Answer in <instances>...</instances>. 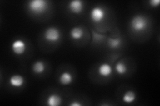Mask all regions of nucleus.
<instances>
[{
    "mask_svg": "<svg viewBox=\"0 0 160 106\" xmlns=\"http://www.w3.org/2000/svg\"><path fill=\"white\" fill-rule=\"evenodd\" d=\"M116 70L118 74H123L127 71V67L124 63L122 62H118L116 65Z\"/></svg>",
    "mask_w": 160,
    "mask_h": 106,
    "instance_id": "2eb2a0df",
    "label": "nucleus"
},
{
    "mask_svg": "<svg viewBox=\"0 0 160 106\" xmlns=\"http://www.w3.org/2000/svg\"><path fill=\"white\" fill-rule=\"evenodd\" d=\"M61 37V33L56 27H49L44 32V38L47 41L56 42Z\"/></svg>",
    "mask_w": 160,
    "mask_h": 106,
    "instance_id": "7ed1b4c3",
    "label": "nucleus"
},
{
    "mask_svg": "<svg viewBox=\"0 0 160 106\" xmlns=\"http://www.w3.org/2000/svg\"><path fill=\"white\" fill-rule=\"evenodd\" d=\"M83 35V30L80 27H73L70 31V36L74 40H79Z\"/></svg>",
    "mask_w": 160,
    "mask_h": 106,
    "instance_id": "9d476101",
    "label": "nucleus"
},
{
    "mask_svg": "<svg viewBox=\"0 0 160 106\" xmlns=\"http://www.w3.org/2000/svg\"><path fill=\"white\" fill-rule=\"evenodd\" d=\"M99 74L103 77H108L111 75L112 72V67L109 64L103 63L98 68Z\"/></svg>",
    "mask_w": 160,
    "mask_h": 106,
    "instance_id": "6e6552de",
    "label": "nucleus"
},
{
    "mask_svg": "<svg viewBox=\"0 0 160 106\" xmlns=\"http://www.w3.org/2000/svg\"><path fill=\"white\" fill-rule=\"evenodd\" d=\"M26 45L22 40H16L12 44L13 52L17 55H22L26 51Z\"/></svg>",
    "mask_w": 160,
    "mask_h": 106,
    "instance_id": "39448f33",
    "label": "nucleus"
},
{
    "mask_svg": "<svg viewBox=\"0 0 160 106\" xmlns=\"http://www.w3.org/2000/svg\"><path fill=\"white\" fill-rule=\"evenodd\" d=\"M132 28L136 31H142L146 29L148 26V21L146 18L141 15L135 16L131 20Z\"/></svg>",
    "mask_w": 160,
    "mask_h": 106,
    "instance_id": "f257e3e1",
    "label": "nucleus"
},
{
    "mask_svg": "<svg viewBox=\"0 0 160 106\" xmlns=\"http://www.w3.org/2000/svg\"><path fill=\"white\" fill-rule=\"evenodd\" d=\"M68 7L71 12L76 14L80 13L83 9V2L82 0H72L69 3Z\"/></svg>",
    "mask_w": 160,
    "mask_h": 106,
    "instance_id": "423d86ee",
    "label": "nucleus"
},
{
    "mask_svg": "<svg viewBox=\"0 0 160 106\" xmlns=\"http://www.w3.org/2000/svg\"><path fill=\"white\" fill-rule=\"evenodd\" d=\"M121 39L119 38H109L108 39V45L112 48H116L119 47L120 46V44H121Z\"/></svg>",
    "mask_w": 160,
    "mask_h": 106,
    "instance_id": "4468645a",
    "label": "nucleus"
},
{
    "mask_svg": "<svg viewBox=\"0 0 160 106\" xmlns=\"http://www.w3.org/2000/svg\"><path fill=\"white\" fill-rule=\"evenodd\" d=\"M106 16V12L101 7H96L90 12V17L93 21L96 23L101 22Z\"/></svg>",
    "mask_w": 160,
    "mask_h": 106,
    "instance_id": "20e7f679",
    "label": "nucleus"
},
{
    "mask_svg": "<svg viewBox=\"0 0 160 106\" xmlns=\"http://www.w3.org/2000/svg\"><path fill=\"white\" fill-rule=\"evenodd\" d=\"M73 81L72 75L68 72H63L59 76V82L63 85H68Z\"/></svg>",
    "mask_w": 160,
    "mask_h": 106,
    "instance_id": "9b49d317",
    "label": "nucleus"
},
{
    "mask_svg": "<svg viewBox=\"0 0 160 106\" xmlns=\"http://www.w3.org/2000/svg\"><path fill=\"white\" fill-rule=\"evenodd\" d=\"M25 80L24 78L21 75L15 74L9 78V84H11L12 86L19 88L23 85L24 84Z\"/></svg>",
    "mask_w": 160,
    "mask_h": 106,
    "instance_id": "0eeeda50",
    "label": "nucleus"
},
{
    "mask_svg": "<svg viewBox=\"0 0 160 106\" xmlns=\"http://www.w3.org/2000/svg\"><path fill=\"white\" fill-rule=\"evenodd\" d=\"M45 69H46L45 64L42 61H40V60L36 61L33 64L32 70H33V71L36 74L43 73L44 72Z\"/></svg>",
    "mask_w": 160,
    "mask_h": 106,
    "instance_id": "ddd939ff",
    "label": "nucleus"
},
{
    "mask_svg": "<svg viewBox=\"0 0 160 106\" xmlns=\"http://www.w3.org/2000/svg\"><path fill=\"white\" fill-rule=\"evenodd\" d=\"M62 103V98L57 94L50 95L47 99V104L49 106H58Z\"/></svg>",
    "mask_w": 160,
    "mask_h": 106,
    "instance_id": "1a4fd4ad",
    "label": "nucleus"
},
{
    "mask_svg": "<svg viewBox=\"0 0 160 106\" xmlns=\"http://www.w3.org/2000/svg\"><path fill=\"white\" fill-rule=\"evenodd\" d=\"M149 3L152 7H155L159 6L160 1H159V0H151V1L149 2Z\"/></svg>",
    "mask_w": 160,
    "mask_h": 106,
    "instance_id": "dca6fc26",
    "label": "nucleus"
},
{
    "mask_svg": "<svg viewBox=\"0 0 160 106\" xmlns=\"http://www.w3.org/2000/svg\"><path fill=\"white\" fill-rule=\"evenodd\" d=\"M136 95L135 94V92H133V91L129 90L124 94L122 99H123V102L125 103L132 104L134 102L135 100H136Z\"/></svg>",
    "mask_w": 160,
    "mask_h": 106,
    "instance_id": "f8f14e48",
    "label": "nucleus"
},
{
    "mask_svg": "<svg viewBox=\"0 0 160 106\" xmlns=\"http://www.w3.org/2000/svg\"><path fill=\"white\" fill-rule=\"evenodd\" d=\"M28 7L34 13H42L48 7V2L46 0H32L29 2Z\"/></svg>",
    "mask_w": 160,
    "mask_h": 106,
    "instance_id": "f03ea898",
    "label": "nucleus"
},
{
    "mask_svg": "<svg viewBox=\"0 0 160 106\" xmlns=\"http://www.w3.org/2000/svg\"><path fill=\"white\" fill-rule=\"evenodd\" d=\"M70 105L71 106H82V104L78 102H73L72 103L70 104Z\"/></svg>",
    "mask_w": 160,
    "mask_h": 106,
    "instance_id": "f3484780",
    "label": "nucleus"
}]
</instances>
